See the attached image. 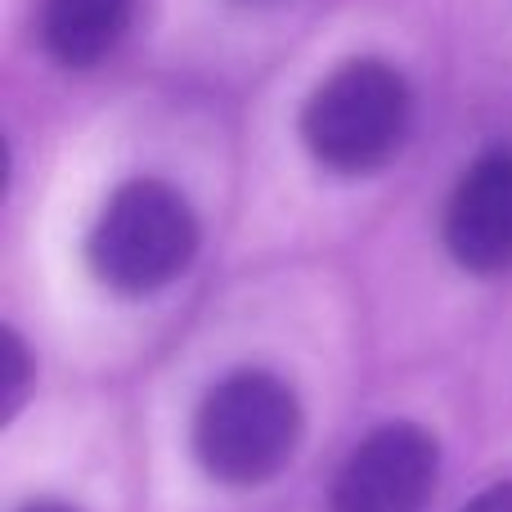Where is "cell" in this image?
<instances>
[{
  "label": "cell",
  "instance_id": "cell-2",
  "mask_svg": "<svg viewBox=\"0 0 512 512\" xmlns=\"http://www.w3.org/2000/svg\"><path fill=\"white\" fill-rule=\"evenodd\" d=\"M203 230L167 180H126L99 207L86 234V265L117 297H153L194 265Z\"/></svg>",
  "mask_w": 512,
  "mask_h": 512
},
{
  "label": "cell",
  "instance_id": "cell-9",
  "mask_svg": "<svg viewBox=\"0 0 512 512\" xmlns=\"http://www.w3.org/2000/svg\"><path fill=\"white\" fill-rule=\"evenodd\" d=\"M18 512H81V508L63 504V499H32V504H23Z\"/></svg>",
  "mask_w": 512,
  "mask_h": 512
},
{
  "label": "cell",
  "instance_id": "cell-6",
  "mask_svg": "<svg viewBox=\"0 0 512 512\" xmlns=\"http://www.w3.org/2000/svg\"><path fill=\"white\" fill-rule=\"evenodd\" d=\"M135 14V0H45L41 41L63 68H95L117 50Z\"/></svg>",
  "mask_w": 512,
  "mask_h": 512
},
{
  "label": "cell",
  "instance_id": "cell-7",
  "mask_svg": "<svg viewBox=\"0 0 512 512\" xmlns=\"http://www.w3.org/2000/svg\"><path fill=\"white\" fill-rule=\"evenodd\" d=\"M0 346H5V364H0V378H5V391H0V423H14L18 414H23L27 396H32L36 387V360L32 351H27L23 333L18 328H0Z\"/></svg>",
  "mask_w": 512,
  "mask_h": 512
},
{
  "label": "cell",
  "instance_id": "cell-8",
  "mask_svg": "<svg viewBox=\"0 0 512 512\" xmlns=\"http://www.w3.org/2000/svg\"><path fill=\"white\" fill-rule=\"evenodd\" d=\"M459 512H512V481H495L481 495H472Z\"/></svg>",
  "mask_w": 512,
  "mask_h": 512
},
{
  "label": "cell",
  "instance_id": "cell-4",
  "mask_svg": "<svg viewBox=\"0 0 512 512\" xmlns=\"http://www.w3.org/2000/svg\"><path fill=\"white\" fill-rule=\"evenodd\" d=\"M441 481V441L418 423H382L346 454L328 512H423Z\"/></svg>",
  "mask_w": 512,
  "mask_h": 512
},
{
  "label": "cell",
  "instance_id": "cell-5",
  "mask_svg": "<svg viewBox=\"0 0 512 512\" xmlns=\"http://www.w3.org/2000/svg\"><path fill=\"white\" fill-rule=\"evenodd\" d=\"M445 248L477 279L512 274V144L486 149L445 203Z\"/></svg>",
  "mask_w": 512,
  "mask_h": 512
},
{
  "label": "cell",
  "instance_id": "cell-1",
  "mask_svg": "<svg viewBox=\"0 0 512 512\" xmlns=\"http://www.w3.org/2000/svg\"><path fill=\"white\" fill-rule=\"evenodd\" d=\"M301 400L292 382L270 369H234L194 409V459L216 486L256 490L270 486L297 459Z\"/></svg>",
  "mask_w": 512,
  "mask_h": 512
},
{
  "label": "cell",
  "instance_id": "cell-3",
  "mask_svg": "<svg viewBox=\"0 0 512 512\" xmlns=\"http://www.w3.org/2000/svg\"><path fill=\"white\" fill-rule=\"evenodd\" d=\"M414 95L382 59L342 63L301 108V140L319 167L337 176H373L409 140Z\"/></svg>",
  "mask_w": 512,
  "mask_h": 512
}]
</instances>
